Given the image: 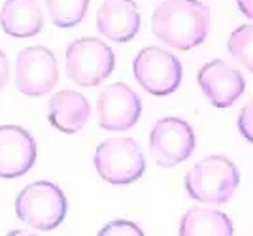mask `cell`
<instances>
[{
	"instance_id": "obj_19",
	"label": "cell",
	"mask_w": 253,
	"mask_h": 236,
	"mask_svg": "<svg viewBox=\"0 0 253 236\" xmlns=\"http://www.w3.org/2000/svg\"><path fill=\"white\" fill-rule=\"evenodd\" d=\"M238 130L244 138L253 144V98L242 108L238 118Z\"/></svg>"
},
{
	"instance_id": "obj_12",
	"label": "cell",
	"mask_w": 253,
	"mask_h": 236,
	"mask_svg": "<svg viewBox=\"0 0 253 236\" xmlns=\"http://www.w3.org/2000/svg\"><path fill=\"white\" fill-rule=\"evenodd\" d=\"M96 29L112 42H130L140 31V11L136 2L104 0L96 13Z\"/></svg>"
},
{
	"instance_id": "obj_17",
	"label": "cell",
	"mask_w": 253,
	"mask_h": 236,
	"mask_svg": "<svg viewBox=\"0 0 253 236\" xmlns=\"http://www.w3.org/2000/svg\"><path fill=\"white\" fill-rule=\"evenodd\" d=\"M227 47L240 65L253 72V25H242L232 31Z\"/></svg>"
},
{
	"instance_id": "obj_9",
	"label": "cell",
	"mask_w": 253,
	"mask_h": 236,
	"mask_svg": "<svg viewBox=\"0 0 253 236\" xmlns=\"http://www.w3.org/2000/svg\"><path fill=\"white\" fill-rule=\"evenodd\" d=\"M96 112L104 130H128L140 119L142 100L126 83H114L100 93Z\"/></svg>"
},
{
	"instance_id": "obj_14",
	"label": "cell",
	"mask_w": 253,
	"mask_h": 236,
	"mask_svg": "<svg viewBox=\"0 0 253 236\" xmlns=\"http://www.w3.org/2000/svg\"><path fill=\"white\" fill-rule=\"evenodd\" d=\"M0 27L13 38L36 36L43 27V13L38 0H6L0 10Z\"/></svg>"
},
{
	"instance_id": "obj_3",
	"label": "cell",
	"mask_w": 253,
	"mask_h": 236,
	"mask_svg": "<svg viewBox=\"0 0 253 236\" xmlns=\"http://www.w3.org/2000/svg\"><path fill=\"white\" fill-rule=\"evenodd\" d=\"M68 200L63 189L51 182H32L15 198V214L27 225L38 231H53L63 223Z\"/></svg>"
},
{
	"instance_id": "obj_21",
	"label": "cell",
	"mask_w": 253,
	"mask_h": 236,
	"mask_svg": "<svg viewBox=\"0 0 253 236\" xmlns=\"http://www.w3.org/2000/svg\"><path fill=\"white\" fill-rule=\"evenodd\" d=\"M238 2V10L242 11L248 19H253V0H236Z\"/></svg>"
},
{
	"instance_id": "obj_2",
	"label": "cell",
	"mask_w": 253,
	"mask_h": 236,
	"mask_svg": "<svg viewBox=\"0 0 253 236\" xmlns=\"http://www.w3.org/2000/svg\"><path fill=\"white\" fill-rule=\"evenodd\" d=\"M240 183L236 164L225 155H210L199 161L185 176V191L197 202L225 204Z\"/></svg>"
},
{
	"instance_id": "obj_11",
	"label": "cell",
	"mask_w": 253,
	"mask_h": 236,
	"mask_svg": "<svg viewBox=\"0 0 253 236\" xmlns=\"http://www.w3.org/2000/svg\"><path fill=\"white\" fill-rule=\"evenodd\" d=\"M199 87L211 106L229 108L242 97L246 81L240 70L229 66L221 59L210 61L202 66L197 76Z\"/></svg>"
},
{
	"instance_id": "obj_7",
	"label": "cell",
	"mask_w": 253,
	"mask_h": 236,
	"mask_svg": "<svg viewBox=\"0 0 253 236\" xmlns=\"http://www.w3.org/2000/svg\"><path fill=\"white\" fill-rule=\"evenodd\" d=\"M195 130L185 119L163 118L153 125L149 134V151L159 166H176L189 159L195 151Z\"/></svg>"
},
{
	"instance_id": "obj_1",
	"label": "cell",
	"mask_w": 253,
	"mask_h": 236,
	"mask_svg": "<svg viewBox=\"0 0 253 236\" xmlns=\"http://www.w3.org/2000/svg\"><path fill=\"white\" fill-rule=\"evenodd\" d=\"M151 31L179 51L201 45L210 31V8L201 0H167L153 11Z\"/></svg>"
},
{
	"instance_id": "obj_10",
	"label": "cell",
	"mask_w": 253,
	"mask_h": 236,
	"mask_svg": "<svg viewBox=\"0 0 253 236\" xmlns=\"http://www.w3.org/2000/svg\"><path fill=\"white\" fill-rule=\"evenodd\" d=\"M36 142L17 125H0V178H21L36 162Z\"/></svg>"
},
{
	"instance_id": "obj_8",
	"label": "cell",
	"mask_w": 253,
	"mask_h": 236,
	"mask_svg": "<svg viewBox=\"0 0 253 236\" xmlns=\"http://www.w3.org/2000/svg\"><path fill=\"white\" fill-rule=\"evenodd\" d=\"M59 81L57 57L43 45H31L15 57V85L27 97H42Z\"/></svg>"
},
{
	"instance_id": "obj_6",
	"label": "cell",
	"mask_w": 253,
	"mask_h": 236,
	"mask_svg": "<svg viewBox=\"0 0 253 236\" xmlns=\"http://www.w3.org/2000/svg\"><path fill=\"white\" fill-rule=\"evenodd\" d=\"M132 72L140 85L153 97L172 95L181 83V63L176 55L157 45L142 49L132 63Z\"/></svg>"
},
{
	"instance_id": "obj_18",
	"label": "cell",
	"mask_w": 253,
	"mask_h": 236,
	"mask_svg": "<svg viewBox=\"0 0 253 236\" xmlns=\"http://www.w3.org/2000/svg\"><path fill=\"white\" fill-rule=\"evenodd\" d=\"M100 236H108V235H134V236H142L144 231L138 225L126 221V219H116V221H110L106 227L100 229Z\"/></svg>"
},
{
	"instance_id": "obj_4",
	"label": "cell",
	"mask_w": 253,
	"mask_h": 236,
	"mask_svg": "<svg viewBox=\"0 0 253 236\" xmlns=\"http://www.w3.org/2000/svg\"><path fill=\"white\" fill-rule=\"evenodd\" d=\"M64 63L66 74L76 85L96 87L114 72L116 55L98 38H80L68 45Z\"/></svg>"
},
{
	"instance_id": "obj_20",
	"label": "cell",
	"mask_w": 253,
	"mask_h": 236,
	"mask_svg": "<svg viewBox=\"0 0 253 236\" xmlns=\"http://www.w3.org/2000/svg\"><path fill=\"white\" fill-rule=\"evenodd\" d=\"M8 76H10V65H8V57L4 51H0V91L8 83Z\"/></svg>"
},
{
	"instance_id": "obj_5",
	"label": "cell",
	"mask_w": 253,
	"mask_h": 236,
	"mask_svg": "<svg viewBox=\"0 0 253 236\" xmlns=\"http://www.w3.org/2000/svg\"><path fill=\"white\" fill-rule=\"evenodd\" d=\"M98 176L112 185H128L146 172V159L132 138H108L95 151L93 157Z\"/></svg>"
},
{
	"instance_id": "obj_15",
	"label": "cell",
	"mask_w": 253,
	"mask_h": 236,
	"mask_svg": "<svg viewBox=\"0 0 253 236\" xmlns=\"http://www.w3.org/2000/svg\"><path fill=\"white\" fill-rule=\"evenodd\" d=\"M181 236H197V235H217V236H231L232 223L229 215L211 210V208H191L183 215L181 225H179Z\"/></svg>"
},
{
	"instance_id": "obj_16",
	"label": "cell",
	"mask_w": 253,
	"mask_h": 236,
	"mask_svg": "<svg viewBox=\"0 0 253 236\" xmlns=\"http://www.w3.org/2000/svg\"><path fill=\"white\" fill-rule=\"evenodd\" d=\"M45 6L55 27L70 29L85 19L89 0H45Z\"/></svg>"
},
{
	"instance_id": "obj_13",
	"label": "cell",
	"mask_w": 253,
	"mask_h": 236,
	"mask_svg": "<svg viewBox=\"0 0 253 236\" xmlns=\"http://www.w3.org/2000/svg\"><path fill=\"white\" fill-rule=\"evenodd\" d=\"M91 116L89 100L78 93L64 89L55 93L49 100V123L64 134H76L84 129Z\"/></svg>"
}]
</instances>
